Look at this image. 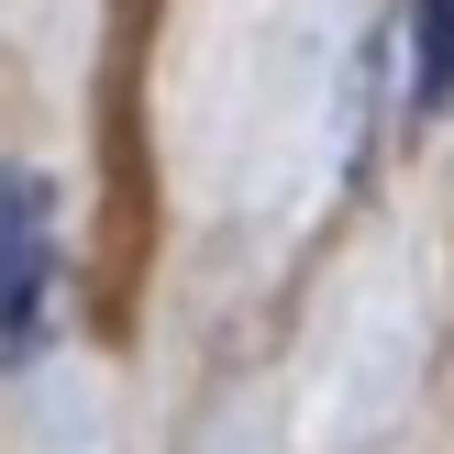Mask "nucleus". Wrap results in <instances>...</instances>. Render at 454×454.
Instances as JSON below:
<instances>
[{
	"label": "nucleus",
	"mask_w": 454,
	"mask_h": 454,
	"mask_svg": "<svg viewBox=\"0 0 454 454\" xmlns=\"http://www.w3.org/2000/svg\"><path fill=\"white\" fill-rule=\"evenodd\" d=\"M56 300V189L34 167H0V355H34Z\"/></svg>",
	"instance_id": "obj_1"
},
{
	"label": "nucleus",
	"mask_w": 454,
	"mask_h": 454,
	"mask_svg": "<svg viewBox=\"0 0 454 454\" xmlns=\"http://www.w3.org/2000/svg\"><path fill=\"white\" fill-rule=\"evenodd\" d=\"M454 100V0H411V111L433 122Z\"/></svg>",
	"instance_id": "obj_2"
}]
</instances>
